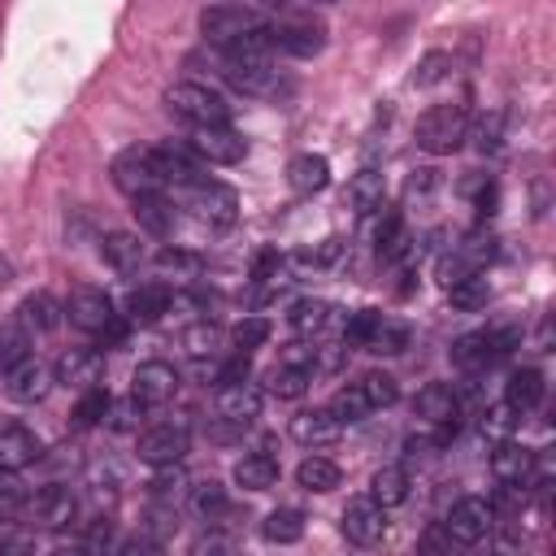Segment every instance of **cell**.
Instances as JSON below:
<instances>
[{
  "label": "cell",
  "instance_id": "obj_50",
  "mask_svg": "<svg viewBox=\"0 0 556 556\" xmlns=\"http://www.w3.org/2000/svg\"><path fill=\"white\" fill-rule=\"evenodd\" d=\"M156 269H161V274H174V278H195V274H200V256H191V252H182V248H165V252L156 256Z\"/></svg>",
  "mask_w": 556,
  "mask_h": 556
},
{
  "label": "cell",
  "instance_id": "obj_24",
  "mask_svg": "<svg viewBox=\"0 0 556 556\" xmlns=\"http://www.w3.org/2000/svg\"><path fill=\"white\" fill-rule=\"evenodd\" d=\"M156 156H161V169H165V187L174 182V187L191 191V187L208 182L204 165L191 156V148H187V143H161V148H156Z\"/></svg>",
  "mask_w": 556,
  "mask_h": 556
},
{
  "label": "cell",
  "instance_id": "obj_29",
  "mask_svg": "<svg viewBox=\"0 0 556 556\" xmlns=\"http://www.w3.org/2000/svg\"><path fill=\"white\" fill-rule=\"evenodd\" d=\"M339 434H343V426L326 408H304V413L291 417V439L300 447H330Z\"/></svg>",
  "mask_w": 556,
  "mask_h": 556
},
{
  "label": "cell",
  "instance_id": "obj_31",
  "mask_svg": "<svg viewBox=\"0 0 556 556\" xmlns=\"http://www.w3.org/2000/svg\"><path fill=\"white\" fill-rule=\"evenodd\" d=\"M543 391H547L543 369L521 365V369H513L508 382H504V408H513V413H530V408H539Z\"/></svg>",
  "mask_w": 556,
  "mask_h": 556
},
{
  "label": "cell",
  "instance_id": "obj_22",
  "mask_svg": "<svg viewBox=\"0 0 556 556\" xmlns=\"http://www.w3.org/2000/svg\"><path fill=\"white\" fill-rule=\"evenodd\" d=\"M491 473H495L500 486L526 491V486L534 482V452L521 447V443H513V439H504V443H495V452H491Z\"/></svg>",
  "mask_w": 556,
  "mask_h": 556
},
{
  "label": "cell",
  "instance_id": "obj_30",
  "mask_svg": "<svg viewBox=\"0 0 556 556\" xmlns=\"http://www.w3.org/2000/svg\"><path fill=\"white\" fill-rule=\"evenodd\" d=\"M135 204V222H139V230L143 235H152V239H169L174 235V226H178V213H174V200L161 191V195H139V200H130Z\"/></svg>",
  "mask_w": 556,
  "mask_h": 556
},
{
  "label": "cell",
  "instance_id": "obj_36",
  "mask_svg": "<svg viewBox=\"0 0 556 556\" xmlns=\"http://www.w3.org/2000/svg\"><path fill=\"white\" fill-rule=\"evenodd\" d=\"M187 508H191L200 521H222V517H230V495H226V486H222L217 478H204V482L191 486Z\"/></svg>",
  "mask_w": 556,
  "mask_h": 556
},
{
  "label": "cell",
  "instance_id": "obj_46",
  "mask_svg": "<svg viewBox=\"0 0 556 556\" xmlns=\"http://www.w3.org/2000/svg\"><path fill=\"white\" fill-rule=\"evenodd\" d=\"M148 486H152V500H156V504L174 508V500H178V495H182V486H187V473H182L178 465H161V469H156V478H152Z\"/></svg>",
  "mask_w": 556,
  "mask_h": 556
},
{
  "label": "cell",
  "instance_id": "obj_32",
  "mask_svg": "<svg viewBox=\"0 0 556 556\" xmlns=\"http://www.w3.org/2000/svg\"><path fill=\"white\" fill-rule=\"evenodd\" d=\"M382 195H387V182H382V174L378 169H356L352 178H348V204H352V213L356 217H369V213H378L382 208Z\"/></svg>",
  "mask_w": 556,
  "mask_h": 556
},
{
  "label": "cell",
  "instance_id": "obj_21",
  "mask_svg": "<svg viewBox=\"0 0 556 556\" xmlns=\"http://www.w3.org/2000/svg\"><path fill=\"white\" fill-rule=\"evenodd\" d=\"M256 417H261V387H252V382L217 387V421H226L235 430H248Z\"/></svg>",
  "mask_w": 556,
  "mask_h": 556
},
{
  "label": "cell",
  "instance_id": "obj_26",
  "mask_svg": "<svg viewBox=\"0 0 556 556\" xmlns=\"http://www.w3.org/2000/svg\"><path fill=\"white\" fill-rule=\"evenodd\" d=\"M287 187L295 195H317L330 187V161L321 152H300L287 161Z\"/></svg>",
  "mask_w": 556,
  "mask_h": 556
},
{
  "label": "cell",
  "instance_id": "obj_1",
  "mask_svg": "<svg viewBox=\"0 0 556 556\" xmlns=\"http://www.w3.org/2000/svg\"><path fill=\"white\" fill-rule=\"evenodd\" d=\"M343 343L374 352V356H400L413 343V326L391 313H378V308H356L343 326Z\"/></svg>",
  "mask_w": 556,
  "mask_h": 556
},
{
  "label": "cell",
  "instance_id": "obj_61",
  "mask_svg": "<svg viewBox=\"0 0 556 556\" xmlns=\"http://www.w3.org/2000/svg\"><path fill=\"white\" fill-rule=\"evenodd\" d=\"M9 282H13V261L0 256V287H9Z\"/></svg>",
  "mask_w": 556,
  "mask_h": 556
},
{
  "label": "cell",
  "instance_id": "obj_13",
  "mask_svg": "<svg viewBox=\"0 0 556 556\" xmlns=\"http://www.w3.org/2000/svg\"><path fill=\"white\" fill-rule=\"evenodd\" d=\"M491 526H495V504H491V500H482V495H460V500L452 504L447 521H443L447 539H452V543H460V547L482 543V539L491 534Z\"/></svg>",
  "mask_w": 556,
  "mask_h": 556
},
{
  "label": "cell",
  "instance_id": "obj_38",
  "mask_svg": "<svg viewBox=\"0 0 556 556\" xmlns=\"http://www.w3.org/2000/svg\"><path fill=\"white\" fill-rule=\"evenodd\" d=\"M295 482H300L304 491L326 495V491H334V486L343 482V469H339L334 460H326V456H304L300 469H295Z\"/></svg>",
  "mask_w": 556,
  "mask_h": 556
},
{
  "label": "cell",
  "instance_id": "obj_58",
  "mask_svg": "<svg viewBox=\"0 0 556 556\" xmlns=\"http://www.w3.org/2000/svg\"><path fill=\"white\" fill-rule=\"evenodd\" d=\"M278 269H282V256L274 252V248H265V252H256V261H252V282H274L278 278Z\"/></svg>",
  "mask_w": 556,
  "mask_h": 556
},
{
  "label": "cell",
  "instance_id": "obj_54",
  "mask_svg": "<svg viewBox=\"0 0 556 556\" xmlns=\"http://www.w3.org/2000/svg\"><path fill=\"white\" fill-rule=\"evenodd\" d=\"M339 256H343V239L330 235V239H321L317 248H304V252H300V265H334Z\"/></svg>",
  "mask_w": 556,
  "mask_h": 556
},
{
  "label": "cell",
  "instance_id": "obj_3",
  "mask_svg": "<svg viewBox=\"0 0 556 556\" xmlns=\"http://www.w3.org/2000/svg\"><path fill=\"white\" fill-rule=\"evenodd\" d=\"M469 135V100H447V104H430L417 117V148L430 156H452Z\"/></svg>",
  "mask_w": 556,
  "mask_h": 556
},
{
  "label": "cell",
  "instance_id": "obj_53",
  "mask_svg": "<svg viewBox=\"0 0 556 556\" xmlns=\"http://www.w3.org/2000/svg\"><path fill=\"white\" fill-rule=\"evenodd\" d=\"M0 556H35V534L22 526H4L0 530Z\"/></svg>",
  "mask_w": 556,
  "mask_h": 556
},
{
  "label": "cell",
  "instance_id": "obj_8",
  "mask_svg": "<svg viewBox=\"0 0 556 556\" xmlns=\"http://www.w3.org/2000/svg\"><path fill=\"white\" fill-rule=\"evenodd\" d=\"M217 70H222V78H226L235 91H243V96L278 100V96L291 91V83L278 74L274 61H252V56H226V52H217Z\"/></svg>",
  "mask_w": 556,
  "mask_h": 556
},
{
  "label": "cell",
  "instance_id": "obj_6",
  "mask_svg": "<svg viewBox=\"0 0 556 556\" xmlns=\"http://www.w3.org/2000/svg\"><path fill=\"white\" fill-rule=\"evenodd\" d=\"M521 343V330L517 326H486V330H469L452 343V365L465 369V374H482L491 365H500L513 348Z\"/></svg>",
  "mask_w": 556,
  "mask_h": 556
},
{
  "label": "cell",
  "instance_id": "obj_51",
  "mask_svg": "<svg viewBox=\"0 0 556 556\" xmlns=\"http://www.w3.org/2000/svg\"><path fill=\"white\" fill-rule=\"evenodd\" d=\"M452 539H447V530H443V521H430L421 534H417V547H413V556H452Z\"/></svg>",
  "mask_w": 556,
  "mask_h": 556
},
{
  "label": "cell",
  "instance_id": "obj_57",
  "mask_svg": "<svg viewBox=\"0 0 556 556\" xmlns=\"http://www.w3.org/2000/svg\"><path fill=\"white\" fill-rule=\"evenodd\" d=\"M117 556H165V547H161V539H152L148 530H139V534H130L117 547Z\"/></svg>",
  "mask_w": 556,
  "mask_h": 556
},
{
  "label": "cell",
  "instance_id": "obj_37",
  "mask_svg": "<svg viewBox=\"0 0 556 556\" xmlns=\"http://www.w3.org/2000/svg\"><path fill=\"white\" fill-rule=\"evenodd\" d=\"M330 317H334V304H330V300H295V304L287 308L291 330H295V334H304V339L321 334V330L330 326Z\"/></svg>",
  "mask_w": 556,
  "mask_h": 556
},
{
  "label": "cell",
  "instance_id": "obj_17",
  "mask_svg": "<svg viewBox=\"0 0 556 556\" xmlns=\"http://www.w3.org/2000/svg\"><path fill=\"white\" fill-rule=\"evenodd\" d=\"M339 530H343L348 543L374 547V543L387 534V508H378L369 495H356V500H348V508H343V517H339Z\"/></svg>",
  "mask_w": 556,
  "mask_h": 556
},
{
  "label": "cell",
  "instance_id": "obj_39",
  "mask_svg": "<svg viewBox=\"0 0 556 556\" xmlns=\"http://www.w3.org/2000/svg\"><path fill=\"white\" fill-rule=\"evenodd\" d=\"M465 139L473 143V152L495 156V152L504 148V109H486V113H478V122L469 126Z\"/></svg>",
  "mask_w": 556,
  "mask_h": 556
},
{
  "label": "cell",
  "instance_id": "obj_10",
  "mask_svg": "<svg viewBox=\"0 0 556 556\" xmlns=\"http://www.w3.org/2000/svg\"><path fill=\"white\" fill-rule=\"evenodd\" d=\"M265 39L269 52H287V56H317L326 48V26L304 17V13H282L265 22Z\"/></svg>",
  "mask_w": 556,
  "mask_h": 556
},
{
  "label": "cell",
  "instance_id": "obj_60",
  "mask_svg": "<svg viewBox=\"0 0 556 556\" xmlns=\"http://www.w3.org/2000/svg\"><path fill=\"white\" fill-rule=\"evenodd\" d=\"M48 556H100L96 547H87L83 539H74V543H61V547H52Z\"/></svg>",
  "mask_w": 556,
  "mask_h": 556
},
{
  "label": "cell",
  "instance_id": "obj_12",
  "mask_svg": "<svg viewBox=\"0 0 556 556\" xmlns=\"http://www.w3.org/2000/svg\"><path fill=\"white\" fill-rule=\"evenodd\" d=\"M187 208H191V217H195L200 226L226 230V226H235V217H239V195H235V187L208 178V182H200V187L187 191Z\"/></svg>",
  "mask_w": 556,
  "mask_h": 556
},
{
  "label": "cell",
  "instance_id": "obj_49",
  "mask_svg": "<svg viewBox=\"0 0 556 556\" xmlns=\"http://www.w3.org/2000/svg\"><path fill=\"white\" fill-rule=\"evenodd\" d=\"M217 343H222V326H213V321H200V326L182 330V348L191 356H208V352H217Z\"/></svg>",
  "mask_w": 556,
  "mask_h": 556
},
{
  "label": "cell",
  "instance_id": "obj_59",
  "mask_svg": "<svg viewBox=\"0 0 556 556\" xmlns=\"http://www.w3.org/2000/svg\"><path fill=\"white\" fill-rule=\"evenodd\" d=\"M495 204H500V187L482 178V187H478V222H486V217H495Z\"/></svg>",
  "mask_w": 556,
  "mask_h": 556
},
{
  "label": "cell",
  "instance_id": "obj_27",
  "mask_svg": "<svg viewBox=\"0 0 556 556\" xmlns=\"http://www.w3.org/2000/svg\"><path fill=\"white\" fill-rule=\"evenodd\" d=\"M17 326L35 339V334H48V330H56L61 326V317H65V304H56L48 291H30L22 304H17Z\"/></svg>",
  "mask_w": 556,
  "mask_h": 556
},
{
  "label": "cell",
  "instance_id": "obj_23",
  "mask_svg": "<svg viewBox=\"0 0 556 556\" xmlns=\"http://www.w3.org/2000/svg\"><path fill=\"white\" fill-rule=\"evenodd\" d=\"M39 456H43V443L30 426H17V421L0 426V469L4 473H17V469L35 465Z\"/></svg>",
  "mask_w": 556,
  "mask_h": 556
},
{
  "label": "cell",
  "instance_id": "obj_40",
  "mask_svg": "<svg viewBox=\"0 0 556 556\" xmlns=\"http://www.w3.org/2000/svg\"><path fill=\"white\" fill-rule=\"evenodd\" d=\"M304 513L300 508H274L265 521H261V534L269 539V543H278V547H287V543H300L304 539Z\"/></svg>",
  "mask_w": 556,
  "mask_h": 556
},
{
  "label": "cell",
  "instance_id": "obj_33",
  "mask_svg": "<svg viewBox=\"0 0 556 556\" xmlns=\"http://www.w3.org/2000/svg\"><path fill=\"white\" fill-rule=\"evenodd\" d=\"M230 478H235V486H243V491H269V486L278 482V460H274L269 452H248V456L235 460Z\"/></svg>",
  "mask_w": 556,
  "mask_h": 556
},
{
  "label": "cell",
  "instance_id": "obj_25",
  "mask_svg": "<svg viewBox=\"0 0 556 556\" xmlns=\"http://www.w3.org/2000/svg\"><path fill=\"white\" fill-rule=\"evenodd\" d=\"M169 304H174V295H169L165 282H139V287L126 295V321H135V326H156V321L169 313Z\"/></svg>",
  "mask_w": 556,
  "mask_h": 556
},
{
  "label": "cell",
  "instance_id": "obj_19",
  "mask_svg": "<svg viewBox=\"0 0 556 556\" xmlns=\"http://www.w3.org/2000/svg\"><path fill=\"white\" fill-rule=\"evenodd\" d=\"M52 369L43 365V361H35V356H26L22 365H13L9 374H4V395L13 400V404H39L48 391H52Z\"/></svg>",
  "mask_w": 556,
  "mask_h": 556
},
{
  "label": "cell",
  "instance_id": "obj_9",
  "mask_svg": "<svg viewBox=\"0 0 556 556\" xmlns=\"http://www.w3.org/2000/svg\"><path fill=\"white\" fill-rule=\"evenodd\" d=\"M65 317L74 330L83 334H100V339H122V321L113 313V300L100 287H74L65 300Z\"/></svg>",
  "mask_w": 556,
  "mask_h": 556
},
{
  "label": "cell",
  "instance_id": "obj_7",
  "mask_svg": "<svg viewBox=\"0 0 556 556\" xmlns=\"http://www.w3.org/2000/svg\"><path fill=\"white\" fill-rule=\"evenodd\" d=\"M265 22H269L265 9L239 4V0H217V4H204V9H200V30H204V39H208L213 48H230L235 39L261 30Z\"/></svg>",
  "mask_w": 556,
  "mask_h": 556
},
{
  "label": "cell",
  "instance_id": "obj_44",
  "mask_svg": "<svg viewBox=\"0 0 556 556\" xmlns=\"http://www.w3.org/2000/svg\"><path fill=\"white\" fill-rule=\"evenodd\" d=\"M447 304H452L456 313H478V308L491 304V282H486V278H465V282L447 287Z\"/></svg>",
  "mask_w": 556,
  "mask_h": 556
},
{
  "label": "cell",
  "instance_id": "obj_14",
  "mask_svg": "<svg viewBox=\"0 0 556 556\" xmlns=\"http://www.w3.org/2000/svg\"><path fill=\"white\" fill-rule=\"evenodd\" d=\"M187 148H191V156H195L200 165H239V161L248 156V139H243L239 130H230V126L191 130Z\"/></svg>",
  "mask_w": 556,
  "mask_h": 556
},
{
  "label": "cell",
  "instance_id": "obj_20",
  "mask_svg": "<svg viewBox=\"0 0 556 556\" xmlns=\"http://www.w3.org/2000/svg\"><path fill=\"white\" fill-rule=\"evenodd\" d=\"M413 408H417L421 421H430V426H439V430L452 434V430H456V417H460V395H456L452 382H426V387L417 391Z\"/></svg>",
  "mask_w": 556,
  "mask_h": 556
},
{
  "label": "cell",
  "instance_id": "obj_5",
  "mask_svg": "<svg viewBox=\"0 0 556 556\" xmlns=\"http://www.w3.org/2000/svg\"><path fill=\"white\" fill-rule=\"evenodd\" d=\"M500 252V239L486 230V226H473L469 235H460L443 256H439V282L443 287H456L465 278H482L486 265L495 261Z\"/></svg>",
  "mask_w": 556,
  "mask_h": 556
},
{
  "label": "cell",
  "instance_id": "obj_48",
  "mask_svg": "<svg viewBox=\"0 0 556 556\" xmlns=\"http://www.w3.org/2000/svg\"><path fill=\"white\" fill-rule=\"evenodd\" d=\"M26 504H30V486L17 473H4L0 469V517H17Z\"/></svg>",
  "mask_w": 556,
  "mask_h": 556
},
{
  "label": "cell",
  "instance_id": "obj_56",
  "mask_svg": "<svg viewBox=\"0 0 556 556\" xmlns=\"http://www.w3.org/2000/svg\"><path fill=\"white\" fill-rule=\"evenodd\" d=\"M139 417H143V408L126 395L122 404H109V417H104V421H109L113 430H135V426H139Z\"/></svg>",
  "mask_w": 556,
  "mask_h": 556
},
{
  "label": "cell",
  "instance_id": "obj_4",
  "mask_svg": "<svg viewBox=\"0 0 556 556\" xmlns=\"http://www.w3.org/2000/svg\"><path fill=\"white\" fill-rule=\"evenodd\" d=\"M109 178L122 195L139 200V195H161L165 191V169H161V156L156 148L148 143H130L122 148L113 161H109Z\"/></svg>",
  "mask_w": 556,
  "mask_h": 556
},
{
  "label": "cell",
  "instance_id": "obj_2",
  "mask_svg": "<svg viewBox=\"0 0 556 556\" xmlns=\"http://www.w3.org/2000/svg\"><path fill=\"white\" fill-rule=\"evenodd\" d=\"M165 109L169 117L187 122L191 130H204V126H230V104L222 91H213L208 83H195V78H182L165 91Z\"/></svg>",
  "mask_w": 556,
  "mask_h": 556
},
{
  "label": "cell",
  "instance_id": "obj_47",
  "mask_svg": "<svg viewBox=\"0 0 556 556\" xmlns=\"http://www.w3.org/2000/svg\"><path fill=\"white\" fill-rule=\"evenodd\" d=\"M265 339H269V321H265V317H239V321L230 326L235 352H252V348H261Z\"/></svg>",
  "mask_w": 556,
  "mask_h": 556
},
{
  "label": "cell",
  "instance_id": "obj_45",
  "mask_svg": "<svg viewBox=\"0 0 556 556\" xmlns=\"http://www.w3.org/2000/svg\"><path fill=\"white\" fill-rule=\"evenodd\" d=\"M187 556H243V543L230 530H204V534L191 539Z\"/></svg>",
  "mask_w": 556,
  "mask_h": 556
},
{
  "label": "cell",
  "instance_id": "obj_43",
  "mask_svg": "<svg viewBox=\"0 0 556 556\" xmlns=\"http://www.w3.org/2000/svg\"><path fill=\"white\" fill-rule=\"evenodd\" d=\"M30 356V334L17 326V317L0 321V374H9L13 365H22Z\"/></svg>",
  "mask_w": 556,
  "mask_h": 556
},
{
  "label": "cell",
  "instance_id": "obj_55",
  "mask_svg": "<svg viewBox=\"0 0 556 556\" xmlns=\"http://www.w3.org/2000/svg\"><path fill=\"white\" fill-rule=\"evenodd\" d=\"M248 374H252V356L248 352H235L230 361H222L217 365V387H230V382H248Z\"/></svg>",
  "mask_w": 556,
  "mask_h": 556
},
{
  "label": "cell",
  "instance_id": "obj_35",
  "mask_svg": "<svg viewBox=\"0 0 556 556\" xmlns=\"http://www.w3.org/2000/svg\"><path fill=\"white\" fill-rule=\"evenodd\" d=\"M308 387H313V369L291 365V361H278V365L265 374V391H269L274 400H300Z\"/></svg>",
  "mask_w": 556,
  "mask_h": 556
},
{
  "label": "cell",
  "instance_id": "obj_34",
  "mask_svg": "<svg viewBox=\"0 0 556 556\" xmlns=\"http://www.w3.org/2000/svg\"><path fill=\"white\" fill-rule=\"evenodd\" d=\"M408 491H413V478H408L404 465H382V469L374 473V482H369V500H374L378 508H400V504L408 500Z\"/></svg>",
  "mask_w": 556,
  "mask_h": 556
},
{
  "label": "cell",
  "instance_id": "obj_18",
  "mask_svg": "<svg viewBox=\"0 0 556 556\" xmlns=\"http://www.w3.org/2000/svg\"><path fill=\"white\" fill-rule=\"evenodd\" d=\"M100 374H104V352L100 348H65L52 365V378L61 387H74V391L100 387Z\"/></svg>",
  "mask_w": 556,
  "mask_h": 556
},
{
  "label": "cell",
  "instance_id": "obj_41",
  "mask_svg": "<svg viewBox=\"0 0 556 556\" xmlns=\"http://www.w3.org/2000/svg\"><path fill=\"white\" fill-rule=\"evenodd\" d=\"M356 391L365 395L369 413H378V408H391V404L400 400V382H395L391 374H382V369H369V374H361V378H356Z\"/></svg>",
  "mask_w": 556,
  "mask_h": 556
},
{
  "label": "cell",
  "instance_id": "obj_28",
  "mask_svg": "<svg viewBox=\"0 0 556 556\" xmlns=\"http://www.w3.org/2000/svg\"><path fill=\"white\" fill-rule=\"evenodd\" d=\"M100 256H104V265H109L113 274H139V265L148 261L139 235H130V230H109V235L100 239Z\"/></svg>",
  "mask_w": 556,
  "mask_h": 556
},
{
  "label": "cell",
  "instance_id": "obj_15",
  "mask_svg": "<svg viewBox=\"0 0 556 556\" xmlns=\"http://www.w3.org/2000/svg\"><path fill=\"white\" fill-rule=\"evenodd\" d=\"M178 395V369L169 361H143L135 374H130V400L139 408H161Z\"/></svg>",
  "mask_w": 556,
  "mask_h": 556
},
{
  "label": "cell",
  "instance_id": "obj_42",
  "mask_svg": "<svg viewBox=\"0 0 556 556\" xmlns=\"http://www.w3.org/2000/svg\"><path fill=\"white\" fill-rule=\"evenodd\" d=\"M109 404H113V395H109L104 387L83 391V395H78V404H74V413H70L74 430H91V426H100V421L109 417Z\"/></svg>",
  "mask_w": 556,
  "mask_h": 556
},
{
  "label": "cell",
  "instance_id": "obj_16",
  "mask_svg": "<svg viewBox=\"0 0 556 556\" xmlns=\"http://www.w3.org/2000/svg\"><path fill=\"white\" fill-rule=\"evenodd\" d=\"M30 513L39 521V530H70L78 521V495L65 482H48L30 495Z\"/></svg>",
  "mask_w": 556,
  "mask_h": 556
},
{
  "label": "cell",
  "instance_id": "obj_11",
  "mask_svg": "<svg viewBox=\"0 0 556 556\" xmlns=\"http://www.w3.org/2000/svg\"><path fill=\"white\" fill-rule=\"evenodd\" d=\"M187 447H191V421H187V417L156 421V426H148V430L139 434V443H135L139 460L152 465V469H161V465H178V460L187 456Z\"/></svg>",
  "mask_w": 556,
  "mask_h": 556
},
{
  "label": "cell",
  "instance_id": "obj_52",
  "mask_svg": "<svg viewBox=\"0 0 556 556\" xmlns=\"http://www.w3.org/2000/svg\"><path fill=\"white\" fill-rule=\"evenodd\" d=\"M447 70H452V56L447 52H426L421 65H417V74H413V87H434V83L447 78Z\"/></svg>",
  "mask_w": 556,
  "mask_h": 556
}]
</instances>
